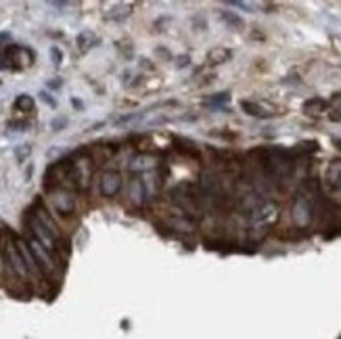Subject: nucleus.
Returning a JSON list of instances; mask_svg holds the SVG:
<instances>
[{"mask_svg": "<svg viewBox=\"0 0 341 339\" xmlns=\"http://www.w3.org/2000/svg\"><path fill=\"white\" fill-rule=\"evenodd\" d=\"M40 96H42V101H46L50 107H55V105H57V103H55V98H50V96H48V92H40Z\"/></svg>", "mask_w": 341, "mask_h": 339, "instance_id": "25", "label": "nucleus"}, {"mask_svg": "<svg viewBox=\"0 0 341 339\" xmlns=\"http://www.w3.org/2000/svg\"><path fill=\"white\" fill-rule=\"evenodd\" d=\"M50 57H53V63H55V65H61V61H63V53L59 50L57 46L50 48Z\"/></svg>", "mask_w": 341, "mask_h": 339, "instance_id": "23", "label": "nucleus"}, {"mask_svg": "<svg viewBox=\"0 0 341 339\" xmlns=\"http://www.w3.org/2000/svg\"><path fill=\"white\" fill-rule=\"evenodd\" d=\"M25 241H28V247H30V251H32V255H34L36 264L40 266V270H42V274H50V272H55L57 264H55L53 253H50L42 243H40V241H36L34 237H28Z\"/></svg>", "mask_w": 341, "mask_h": 339, "instance_id": "6", "label": "nucleus"}, {"mask_svg": "<svg viewBox=\"0 0 341 339\" xmlns=\"http://www.w3.org/2000/svg\"><path fill=\"white\" fill-rule=\"evenodd\" d=\"M325 178H327V185L333 191H341V159H335V162L329 164Z\"/></svg>", "mask_w": 341, "mask_h": 339, "instance_id": "12", "label": "nucleus"}, {"mask_svg": "<svg viewBox=\"0 0 341 339\" xmlns=\"http://www.w3.org/2000/svg\"><path fill=\"white\" fill-rule=\"evenodd\" d=\"M94 42H96V38H94L92 32H82V34L77 36V40H75V44H77L80 50H88V48H92Z\"/></svg>", "mask_w": 341, "mask_h": 339, "instance_id": "19", "label": "nucleus"}, {"mask_svg": "<svg viewBox=\"0 0 341 339\" xmlns=\"http://www.w3.org/2000/svg\"><path fill=\"white\" fill-rule=\"evenodd\" d=\"M174 199L180 210L193 214V212H199V205H201V191H197L193 185L185 182L178 189H174Z\"/></svg>", "mask_w": 341, "mask_h": 339, "instance_id": "4", "label": "nucleus"}, {"mask_svg": "<svg viewBox=\"0 0 341 339\" xmlns=\"http://www.w3.org/2000/svg\"><path fill=\"white\" fill-rule=\"evenodd\" d=\"M170 226H172L174 230H178V232H193V230H195V222L191 220L189 216H185V214H180L178 218H172Z\"/></svg>", "mask_w": 341, "mask_h": 339, "instance_id": "15", "label": "nucleus"}, {"mask_svg": "<svg viewBox=\"0 0 341 339\" xmlns=\"http://www.w3.org/2000/svg\"><path fill=\"white\" fill-rule=\"evenodd\" d=\"M34 105H36V103H34V98H32L30 94H19V96L15 98V109H17V111H25V113H28V111H34Z\"/></svg>", "mask_w": 341, "mask_h": 339, "instance_id": "20", "label": "nucleus"}, {"mask_svg": "<svg viewBox=\"0 0 341 339\" xmlns=\"http://www.w3.org/2000/svg\"><path fill=\"white\" fill-rule=\"evenodd\" d=\"M278 218V205L274 201H262L255 203L249 210V224H251V232L253 230H262V234L276 222Z\"/></svg>", "mask_w": 341, "mask_h": 339, "instance_id": "2", "label": "nucleus"}, {"mask_svg": "<svg viewBox=\"0 0 341 339\" xmlns=\"http://www.w3.org/2000/svg\"><path fill=\"white\" fill-rule=\"evenodd\" d=\"M30 212H32V214L38 218V220H40V224H42V226H44V228H46V230H48V232H50V234L57 239V241L61 243V239H63V234H61V228H59V224L55 222V218L48 214V210H46L42 203H40V201H36V203L30 207Z\"/></svg>", "mask_w": 341, "mask_h": 339, "instance_id": "8", "label": "nucleus"}, {"mask_svg": "<svg viewBox=\"0 0 341 339\" xmlns=\"http://www.w3.org/2000/svg\"><path fill=\"white\" fill-rule=\"evenodd\" d=\"M220 17H222V21L228 28H232V30H243L245 28V21L239 15H234L232 11H222V13H220Z\"/></svg>", "mask_w": 341, "mask_h": 339, "instance_id": "17", "label": "nucleus"}, {"mask_svg": "<svg viewBox=\"0 0 341 339\" xmlns=\"http://www.w3.org/2000/svg\"><path fill=\"white\" fill-rule=\"evenodd\" d=\"M149 199L147 195V187H145V180L138 176H132L130 182H128V201L132 207H143L145 201Z\"/></svg>", "mask_w": 341, "mask_h": 339, "instance_id": "10", "label": "nucleus"}, {"mask_svg": "<svg viewBox=\"0 0 341 339\" xmlns=\"http://www.w3.org/2000/svg\"><path fill=\"white\" fill-rule=\"evenodd\" d=\"M122 176H119V172L115 170H105L101 174V180H98V189H101V195L103 197H115L119 191H122Z\"/></svg>", "mask_w": 341, "mask_h": 339, "instance_id": "9", "label": "nucleus"}, {"mask_svg": "<svg viewBox=\"0 0 341 339\" xmlns=\"http://www.w3.org/2000/svg\"><path fill=\"white\" fill-rule=\"evenodd\" d=\"M304 111L310 113V115H318V113L327 111V103L323 101V98H310V101H306V105H304Z\"/></svg>", "mask_w": 341, "mask_h": 339, "instance_id": "18", "label": "nucleus"}, {"mask_svg": "<svg viewBox=\"0 0 341 339\" xmlns=\"http://www.w3.org/2000/svg\"><path fill=\"white\" fill-rule=\"evenodd\" d=\"M291 216H293V222L297 228H308L314 220V203L312 199L308 197V193L299 191V195L295 197L293 207H291Z\"/></svg>", "mask_w": 341, "mask_h": 339, "instance_id": "3", "label": "nucleus"}, {"mask_svg": "<svg viewBox=\"0 0 341 339\" xmlns=\"http://www.w3.org/2000/svg\"><path fill=\"white\" fill-rule=\"evenodd\" d=\"M335 145H337V149L341 151V138H337V141H335Z\"/></svg>", "mask_w": 341, "mask_h": 339, "instance_id": "30", "label": "nucleus"}, {"mask_svg": "<svg viewBox=\"0 0 341 339\" xmlns=\"http://www.w3.org/2000/svg\"><path fill=\"white\" fill-rule=\"evenodd\" d=\"M30 151H32V147H30V145H25V147H19V149L15 151V155H17V162H23V159L30 155Z\"/></svg>", "mask_w": 341, "mask_h": 339, "instance_id": "22", "label": "nucleus"}, {"mask_svg": "<svg viewBox=\"0 0 341 339\" xmlns=\"http://www.w3.org/2000/svg\"><path fill=\"white\" fill-rule=\"evenodd\" d=\"M25 222H28V228H30V237H34L36 241H40V243H42V245L55 255V251H57V247H59V241H57V239H55L42 224H40V220H38V218H36L32 212H28Z\"/></svg>", "mask_w": 341, "mask_h": 339, "instance_id": "5", "label": "nucleus"}, {"mask_svg": "<svg viewBox=\"0 0 341 339\" xmlns=\"http://www.w3.org/2000/svg\"><path fill=\"white\" fill-rule=\"evenodd\" d=\"M50 201H53L55 210H57L59 214H63V216H69V214H73V210H75V195H73L71 191H67V189H61V187L53 189Z\"/></svg>", "mask_w": 341, "mask_h": 339, "instance_id": "7", "label": "nucleus"}, {"mask_svg": "<svg viewBox=\"0 0 341 339\" xmlns=\"http://www.w3.org/2000/svg\"><path fill=\"white\" fill-rule=\"evenodd\" d=\"M71 105H73L75 109H80V111H82V109H84V103H82V101H80V98H71Z\"/></svg>", "mask_w": 341, "mask_h": 339, "instance_id": "27", "label": "nucleus"}, {"mask_svg": "<svg viewBox=\"0 0 341 339\" xmlns=\"http://www.w3.org/2000/svg\"><path fill=\"white\" fill-rule=\"evenodd\" d=\"M67 126V119L65 117H59V119H53V130L59 132V130H63Z\"/></svg>", "mask_w": 341, "mask_h": 339, "instance_id": "24", "label": "nucleus"}, {"mask_svg": "<svg viewBox=\"0 0 341 339\" xmlns=\"http://www.w3.org/2000/svg\"><path fill=\"white\" fill-rule=\"evenodd\" d=\"M187 63H189V59H187V57H180V59H178V63H176V65H178V67H185Z\"/></svg>", "mask_w": 341, "mask_h": 339, "instance_id": "28", "label": "nucleus"}, {"mask_svg": "<svg viewBox=\"0 0 341 339\" xmlns=\"http://www.w3.org/2000/svg\"><path fill=\"white\" fill-rule=\"evenodd\" d=\"M3 257H5V266L9 272H13L17 278H21V281H28L32 278L30 270H28V264L23 260L21 251L17 247V241H15V234L9 232V237L3 241Z\"/></svg>", "mask_w": 341, "mask_h": 339, "instance_id": "1", "label": "nucleus"}, {"mask_svg": "<svg viewBox=\"0 0 341 339\" xmlns=\"http://www.w3.org/2000/svg\"><path fill=\"white\" fill-rule=\"evenodd\" d=\"M155 166H157V162L151 155H138L130 162L132 172H151V170H155Z\"/></svg>", "mask_w": 341, "mask_h": 339, "instance_id": "13", "label": "nucleus"}, {"mask_svg": "<svg viewBox=\"0 0 341 339\" xmlns=\"http://www.w3.org/2000/svg\"><path fill=\"white\" fill-rule=\"evenodd\" d=\"M230 57H232V50H230V48L216 46V48H212L209 55H207V65H222V63L228 61Z\"/></svg>", "mask_w": 341, "mask_h": 339, "instance_id": "14", "label": "nucleus"}, {"mask_svg": "<svg viewBox=\"0 0 341 339\" xmlns=\"http://www.w3.org/2000/svg\"><path fill=\"white\" fill-rule=\"evenodd\" d=\"M232 7H241V9H247V11H251L253 9V5H249V3H230Z\"/></svg>", "mask_w": 341, "mask_h": 339, "instance_id": "26", "label": "nucleus"}, {"mask_svg": "<svg viewBox=\"0 0 341 339\" xmlns=\"http://www.w3.org/2000/svg\"><path fill=\"white\" fill-rule=\"evenodd\" d=\"M48 86H50V88H59V86H61V80H53Z\"/></svg>", "mask_w": 341, "mask_h": 339, "instance_id": "29", "label": "nucleus"}, {"mask_svg": "<svg viewBox=\"0 0 341 339\" xmlns=\"http://www.w3.org/2000/svg\"><path fill=\"white\" fill-rule=\"evenodd\" d=\"M241 109H243L247 115H253V117H268V115L276 113V109L272 105L257 103V101H243L241 103Z\"/></svg>", "mask_w": 341, "mask_h": 339, "instance_id": "11", "label": "nucleus"}, {"mask_svg": "<svg viewBox=\"0 0 341 339\" xmlns=\"http://www.w3.org/2000/svg\"><path fill=\"white\" fill-rule=\"evenodd\" d=\"M130 13H132V5H115L107 13V17L111 19V21H124L126 17H130Z\"/></svg>", "mask_w": 341, "mask_h": 339, "instance_id": "16", "label": "nucleus"}, {"mask_svg": "<svg viewBox=\"0 0 341 339\" xmlns=\"http://www.w3.org/2000/svg\"><path fill=\"white\" fill-rule=\"evenodd\" d=\"M228 98H230V94H228V92H220V96L207 98V101H205V105H220V103H226Z\"/></svg>", "mask_w": 341, "mask_h": 339, "instance_id": "21", "label": "nucleus"}]
</instances>
